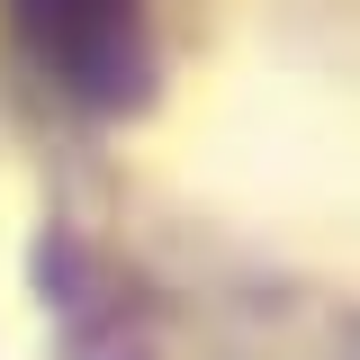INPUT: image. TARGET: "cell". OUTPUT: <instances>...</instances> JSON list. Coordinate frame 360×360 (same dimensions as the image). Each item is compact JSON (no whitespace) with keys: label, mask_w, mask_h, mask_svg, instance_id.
<instances>
[{"label":"cell","mask_w":360,"mask_h":360,"mask_svg":"<svg viewBox=\"0 0 360 360\" xmlns=\"http://www.w3.org/2000/svg\"><path fill=\"white\" fill-rule=\"evenodd\" d=\"M9 45L37 63L45 82L82 108L127 117L153 90V27H144V0H0Z\"/></svg>","instance_id":"6da1fadb"}]
</instances>
